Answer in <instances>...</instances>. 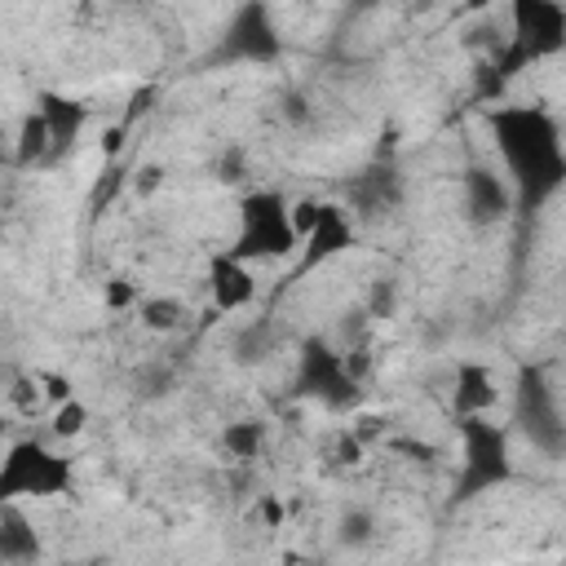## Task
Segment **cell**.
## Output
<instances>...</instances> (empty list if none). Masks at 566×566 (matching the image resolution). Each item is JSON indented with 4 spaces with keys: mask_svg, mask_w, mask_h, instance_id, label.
<instances>
[{
    "mask_svg": "<svg viewBox=\"0 0 566 566\" xmlns=\"http://www.w3.org/2000/svg\"><path fill=\"white\" fill-rule=\"evenodd\" d=\"M491 128H495V142H501L509 173L522 186V204L540 208L549 195H557L566 177V160H562V133L553 115L536 107H501L491 115Z\"/></svg>",
    "mask_w": 566,
    "mask_h": 566,
    "instance_id": "obj_1",
    "label": "cell"
},
{
    "mask_svg": "<svg viewBox=\"0 0 566 566\" xmlns=\"http://www.w3.org/2000/svg\"><path fill=\"white\" fill-rule=\"evenodd\" d=\"M460 478H456V501H478L482 491L505 487L514 478L509 434L487 416H460Z\"/></svg>",
    "mask_w": 566,
    "mask_h": 566,
    "instance_id": "obj_2",
    "label": "cell"
},
{
    "mask_svg": "<svg viewBox=\"0 0 566 566\" xmlns=\"http://www.w3.org/2000/svg\"><path fill=\"white\" fill-rule=\"evenodd\" d=\"M239 218H244V231L231 248L235 261H261V257H288L297 253V235L288 226V204H283L279 190H253L244 204H239Z\"/></svg>",
    "mask_w": 566,
    "mask_h": 566,
    "instance_id": "obj_3",
    "label": "cell"
},
{
    "mask_svg": "<svg viewBox=\"0 0 566 566\" xmlns=\"http://www.w3.org/2000/svg\"><path fill=\"white\" fill-rule=\"evenodd\" d=\"M66 491H71V460H62L36 439L14 443L0 460V505L23 501V495H66Z\"/></svg>",
    "mask_w": 566,
    "mask_h": 566,
    "instance_id": "obj_4",
    "label": "cell"
},
{
    "mask_svg": "<svg viewBox=\"0 0 566 566\" xmlns=\"http://www.w3.org/2000/svg\"><path fill=\"white\" fill-rule=\"evenodd\" d=\"M297 394L319 398L332 411H345L359 403V381L345 372V359L323 336H310L302 345V364H297Z\"/></svg>",
    "mask_w": 566,
    "mask_h": 566,
    "instance_id": "obj_5",
    "label": "cell"
},
{
    "mask_svg": "<svg viewBox=\"0 0 566 566\" xmlns=\"http://www.w3.org/2000/svg\"><path fill=\"white\" fill-rule=\"evenodd\" d=\"M518 420H522V430L531 434V443L544 456H562L566 424H562L557 394H553L544 368H522L518 372Z\"/></svg>",
    "mask_w": 566,
    "mask_h": 566,
    "instance_id": "obj_6",
    "label": "cell"
},
{
    "mask_svg": "<svg viewBox=\"0 0 566 566\" xmlns=\"http://www.w3.org/2000/svg\"><path fill=\"white\" fill-rule=\"evenodd\" d=\"M279 53H283V36H279L270 10L266 5H244L226 23L212 62H222V66H231V62H274Z\"/></svg>",
    "mask_w": 566,
    "mask_h": 566,
    "instance_id": "obj_7",
    "label": "cell"
},
{
    "mask_svg": "<svg viewBox=\"0 0 566 566\" xmlns=\"http://www.w3.org/2000/svg\"><path fill=\"white\" fill-rule=\"evenodd\" d=\"M514 40L531 53V62L557 53L566 45V10L553 0H522L514 10Z\"/></svg>",
    "mask_w": 566,
    "mask_h": 566,
    "instance_id": "obj_8",
    "label": "cell"
},
{
    "mask_svg": "<svg viewBox=\"0 0 566 566\" xmlns=\"http://www.w3.org/2000/svg\"><path fill=\"white\" fill-rule=\"evenodd\" d=\"M349 204H354V212H359V218H368V222L385 218L390 208L403 204V177H398V169H394L390 160H372L359 177L349 182Z\"/></svg>",
    "mask_w": 566,
    "mask_h": 566,
    "instance_id": "obj_9",
    "label": "cell"
},
{
    "mask_svg": "<svg viewBox=\"0 0 566 566\" xmlns=\"http://www.w3.org/2000/svg\"><path fill=\"white\" fill-rule=\"evenodd\" d=\"M460 186H465V212H469L473 226H495V222H505L514 212V190L505 186V177H495L482 164L465 169Z\"/></svg>",
    "mask_w": 566,
    "mask_h": 566,
    "instance_id": "obj_10",
    "label": "cell"
},
{
    "mask_svg": "<svg viewBox=\"0 0 566 566\" xmlns=\"http://www.w3.org/2000/svg\"><path fill=\"white\" fill-rule=\"evenodd\" d=\"M36 111H40V120H45V128H49V160L66 156L71 147H76L85 120H89V107L76 102V98H62V94H40V107H36Z\"/></svg>",
    "mask_w": 566,
    "mask_h": 566,
    "instance_id": "obj_11",
    "label": "cell"
},
{
    "mask_svg": "<svg viewBox=\"0 0 566 566\" xmlns=\"http://www.w3.org/2000/svg\"><path fill=\"white\" fill-rule=\"evenodd\" d=\"M208 288H212V306H218V310H244L257 297V279H253V270L244 261L222 253L218 261H212V270H208Z\"/></svg>",
    "mask_w": 566,
    "mask_h": 566,
    "instance_id": "obj_12",
    "label": "cell"
},
{
    "mask_svg": "<svg viewBox=\"0 0 566 566\" xmlns=\"http://www.w3.org/2000/svg\"><path fill=\"white\" fill-rule=\"evenodd\" d=\"M306 244V257H302V266L310 270V266H319V261H332L336 253H345V248H354V226H349V218H345V208H336V204H323V212H319V226L302 239Z\"/></svg>",
    "mask_w": 566,
    "mask_h": 566,
    "instance_id": "obj_13",
    "label": "cell"
},
{
    "mask_svg": "<svg viewBox=\"0 0 566 566\" xmlns=\"http://www.w3.org/2000/svg\"><path fill=\"white\" fill-rule=\"evenodd\" d=\"M36 557H40L36 527L14 509H0V566H32Z\"/></svg>",
    "mask_w": 566,
    "mask_h": 566,
    "instance_id": "obj_14",
    "label": "cell"
},
{
    "mask_svg": "<svg viewBox=\"0 0 566 566\" xmlns=\"http://www.w3.org/2000/svg\"><path fill=\"white\" fill-rule=\"evenodd\" d=\"M452 403H456V416H487V407L495 403V381H491V372H487L482 364H465V368L456 372V394H452Z\"/></svg>",
    "mask_w": 566,
    "mask_h": 566,
    "instance_id": "obj_15",
    "label": "cell"
},
{
    "mask_svg": "<svg viewBox=\"0 0 566 566\" xmlns=\"http://www.w3.org/2000/svg\"><path fill=\"white\" fill-rule=\"evenodd\" d=\"M40 160H49V128H45L40 111H27L23 124H19V142H14V164L32 169Z\"/></svg>",
    "mask_w": 566,
    "mask_h": 566,
    "instance_id": "obj_16",
    "label": "cell"
},
{
    "mask_svg": "<svg viewBox=\"0 0 566 566\" xmlns=\"http://www.w3.org/2000/svg\"><path fill=\"white\" fill-rule=\"evenodd\" d=\"M222 447L235 460H257L261 447H266V424H257V420H231L226 430H222Z\"/></svg>",
    "mask_w": 566,
    "mask_h": 566,
    "instance_id": "obj_17",
    "label": "cell"
},
{
    "mask_svg": "<svg viewBox=\"0 0 566 566\" xmlns=\"http://www.w3.org/2000/svg\"><path fill=\"white\" fill-rule=\"evenodd\" d=\"M142 315V328H151V332H177L186 323V306L177 297H147L137 306Z\"/></svg>",
    "mask_w": 566,
    "mask_h": 566,
    "instance_id": "obj_18",
    "label": "cell"
},
{
    "mask_svg": "<svg viewBox=\"0 0 566 566\" xmlns=\"http://www.w3.org/2000/svg\"><path fill=\"white\" fill-rule=\"evenodd\" d=\"M336 540L345 549H368L377 540V518L368 509H345L341 522H336Z\"/></svg>",
    "mask_w": 566,
    "mask_h": 566,
    "instance_id": "obj_19",
    "label": "cell"
},
{
    "mask_svg": "<svg viewBox=\"0 0 566 566\" xmlns=\"http://www.w3.org/2000/svg\"><path fill=\"white\" fill-rule=\"evenodd\" d=\"M270 345H274L270 323H248V328L235 336V359H239V364H261L266 354H270Z\"/></svg>",
    "mask_w": 566,
    "mask_h": 566,
    "instance_id": "obj_20",
    "label": "cell"
},
{
    "mask_svg": "<svg viewBox=\"0 0 566 566\" xmlns=\"http://www.w3.org/2000/svg\"><path fill=\"white\" fill-rule=\"evenodd\" d=\"M85 424H89V407L85 403H76V398L58 403V411H53V434L58 439H81Z\"/></svg>",
    "mask_w": 566,
    "mask_h": 566,
    "instance_id": "obj_21",
    "label": "cell"
},
{
    "mask_svg": "<svg viewBox=\"0 0 566 566\" xmlns=\"http://www.w3.org/2000/svg\"><path fill=\"white\" fill-rule=\"evenodd\" d=\"M394 310H398V283H394L390 274L372 279V288H368V315H372V319H390Z\"/></svg>",
    "mask_w": 566,
    "mask_h": 566,
    "instance_id": "obj_22",
    "label": "cell"
},
{
    "mask_svg": "<svg viewBox=\"0 0 566 566\" xmlns=\"http://www.w3.org/2000/svg\"><path fill=\"white\" fill-rule=\"evenodd\" d=\"M212 173H218L222 186L244 182V177H248V156H244V147H226V151L218 156V164H212Z\"/></svg>",
    "mask_w": 566,
    "mask_h": 566,
    "instance_id": "obj_23",
    "label": "cell"
},
{
    "mask_svg": "<svg viewBox=\"0 0 566 566\" xmlns=\"http://www.w3.org/2000/svg\"><path fill=\"white\" fill-rule=\"evenodd\" d=\"M169 390H173V372H169V368H142V372H137V394L147 398V403L164 398Z\"/></svg>",
    "mask_w": 566,
    "mask_h": 566,
    "instance_id": "obj_24",
    "label": "cell"
},
{
    "mask_svg": "<svg viewBox=\"0 0 566 566\" xmlns=\"http://www.w3.org/2000/svg\"><path fill=\"white\" fill-rule=\"evenodd\" d=\"M279 115H283V124H297L302 128V124H310L315 111H310V98L302 89H288V94L279 98Z\"/></svg>",
    "mask_w": 566,
    "mask_h": 566,
    "instance_id": "obj_25",
    "label": "cell"
},
{
    "mask_svg": "<svg viewBox=\"0 0 566 566\" xmlns=\"http://www.w3.org/2000/svg\"><path fill=\"white\" fill-rule=\"evenodd\" d=\"M160 186H164V169H160V164H142V169L133 173V190H137L142 199L156 195Z\"/></svg>",
    "mask_w": 566,
    "mask_h": 566,
    "instance_id": "obj_26",
    "label": "cell"
},
{
    "mask_svg": "<svg viewBox=\"0 0 566 566\" xmlns=\"http://www.w3.org/2000/svg\"><path fill=\"white\" fill-rule=\"evenodd\" d=\"M133 297H137V293H133L128 279H111V283H107V310H128Z\"/></svg>",
    "mask_w": 566,
    "mask_h": 566,
    "instance_id": "obj_27",
    "label": "cell"
},
{
    "mask_svg": "<svg viewBox=\"0 0 566 566\" xmlns=\"http://www.w3.org/2000/svg\"><path fill=\"white\" fill-rule=\"evenodd\" d=\"M151 102H156V89H151V85H147V89H137V94H133V102H128V115H124L120 124L128 128L137 115H147V111H151Z\"/></svg>",
    "mask_w": 566,
    "mask_h": 566,
    "instance_id": "obj_28",
    "label": "cell"
},
{
    "mask_svg": "<svg viewBox=\"0 0 566 566\" xmlns=\"http://www.w3.org/2000/svg\"><path fill=\"white\" fill-rule=\"evenodd\" d=\"M124 137H128V128H124V124H111V128L102 133V156H107V160H115V156L124 151Z\"/></svg>",
    "mask_w": 566,
    "mask_h": 566,
    "instance_id": "obj_29",
    "label": "cell"
},
{
    "mask_svg": "<svg viewBox=\"0 0 566 566\" xmlns=\"http://www.w3.org/2000/svg\"><path fill=\"white\" fill-rule=\"evenodd\" d=\"M261 522H266L270 531H279V527H283V505L274 501V495H266V501H261Z\"/></svg>",
    "mask_w": 566,
    "mask_h": 566,
    "instance_id": "obj_30",
    "label": "cell"
},
{
    "mask_svg": "<svg viewBox=\"0 0 566 566\" xmlns=\"http://www.w3.org/2000/svg\"><path fill=\"white\" fill-rule=\"evenodd\" d=\"M40 385H45V394H49L53 403H66V398H71V385H66V377H40Z\"/></svg>",
    "mask_w": 566,
    "mask_h": 566,
    "instance_id": "obj_31",
    "label": "cell"
},
{
    "mask_svg": "<svg viewBox=\"0 0 566 566\" xmlns=\"http://www.w3.org/2000/svg\"><path fill=\"white\" fill-rule=\"evenodd\" d=\"M14 403H19V407H32V403H40V390H36V381H19V385H14Z\"/></svg>",
    "mask_w": 566,
    "mask_h": 566,
    "instance_id": "obj_32",
    "label": "cell"
},
{
    "mask_svg": "<svg viewBox=\"0 0 566 566\" xmlns=\"http://www.w3.org/2000/svg\"><path fill=\"white\" fill-rule=\"evenodd\" d=\"M0 430H5V416H0Z\"/></svg>",
    "mask_w": 566,
    "mask_h": 566,
    "instance_id": "obj_33",
    "label": "cell"
},
{
    "mask_svg": "<svg viewBox=\"0 0 566 566\" xmlns=\"http://www.w3.org/2000/svg\"><path fill=\"white\" fill-rule=\"evenodd\" d=\"M62 566H76V562H62Z\"/></svg>",
    "mask_w": 566,
    "mask_h": 566,
    "instance_id": "obj_34",
    "label": "cell"
}]
</instances>
